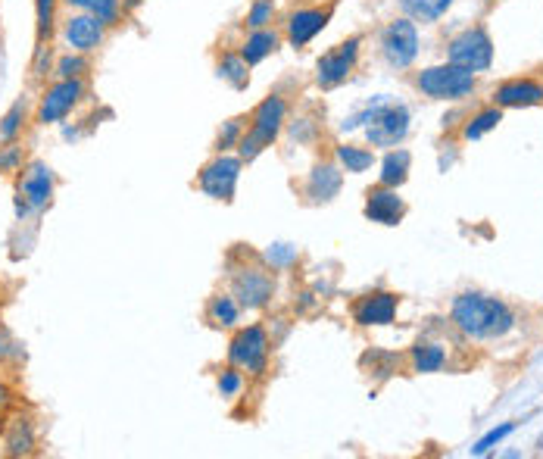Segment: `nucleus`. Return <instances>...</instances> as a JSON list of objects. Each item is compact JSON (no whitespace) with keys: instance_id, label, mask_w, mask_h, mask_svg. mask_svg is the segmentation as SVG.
Masks as SVG:
<instances>
[{"instance_id":"nucleus-1","label":"nucleus","mask_w":543,"mask_h":459,"mask_svg":"<svg viewBox=\"0 0 543 459\" xmlns=\"http://www.w3.org/2000/svg\"><path fill=\"white\" fill-rule=\"evenodd\" d=\"M450 322L462 338L469 341H500L515 328L512 306L494 294L462 291L450 306Z\"/></svg>"},{"instance_id":"nucleus-2","label":"nucleus","mask_w":543,"mask_h":459,"mask_svg":"<svg viewBox=\"0 0 543 459\" xmlns=\"http://www.w3.org/2000/svg\"><path fill=\"white\" fill-rule=\"evenodd\" d=\"M409 122H412V113L406 104H397V100H387V97H378L375 104L362 107L359 113L347 116L341 122L344 132H353V129H362L366 132V144L369 147H381V150H391L397 144L406 141L409 135Z\"/></svg>"},{"instance_id":"nucleus-3","label":"nucleus","mask_w":543,"mask_h":459,"mask_svg":"<svg viewBox=\"0 0 543 459\" xmlns=\"http://www.w3.org/2000/svg\"><path fill=\"white\" fill-rule=\"evenodd\" d=\"M247 132L238 144V157L247 163L260 160L263 153L284 135V129H288V119H291V100L284 97L281 91H272L266 94L260 104H256L250 113H247Z\"/></svg>"},{"instance_id":"nucleus-4","label":"nucleus","mask_w":543,"mask_h":459,"mask_svg":"<svg viewBox=\"0 0 543 459\" xmlns=\"http://www.w3.org/2000/svg\"><path fill=\"white\" fill-rule=\"evenodd\" d=\"M334 10H338V0H303V4H294L291 10H284L278 19V29L284 35V44L294 50H306L334 19Z\"/></svg>"},{"instance_id":"nucleus-5","label":"nucleus","mask_w":543,"mask_h":459,"mask_svg":"<svg viewBox=\"0 0 543 459\" xmlns=\"http://www.w3.org/2000/svg\"><path fill=\"white\" fill-rule=\"evenodd\" d=\"M225 363L244 369L250 378H263L272 366V335L263 322L238 325L231 331V341L225 350Z\"/></svg>"},{"instance_id":"nucleus-6","label":"nucleus","mask_w":543,"mask_h":459,"mask_svg":"<svg viewBox=\"0 0 543 459\" xmlns=\"http://www.w3.org/2000/svg\"><path fill=\"white\" fill-rule=\"evenodd\" d=\"M412 85L428 100H465L478 91V72L447 60V63L425 66L422 72H416Z\"/></svg>"},{"instance_id":"nucleus-7","label":"nucleus","mask_w":543,"mask_h":459,"mask_svg":"<svg viewBox=\"0 0 543 459\" xmlns=\"http://www.w3.org/2000/svg\"><path fill=\"white\" fill-rule=\"evenodd\" d=\"M422 54V38H419V25L409 16H397L391 22L381 25L378 32V57L384 60L387 69L406 72Z\"/></svg>"},{"instance_id":"nucleus-8","label":"nucleus","mask_w":543,"mask_h":459,"mask_svg":"<svg viewBox=\"0 0 543 459\" xmlns=\"http://www.w3.org/2000/svg\"><path fill=\"white\" fill-rule=\"evenodd\" d=\"M362 44H366V38L350 35V38L338 41L334 47H328L313 66V85L319 91H338L341 85H347L353 79V72L359 69Z\"/></svg>"},{"instance_id":"nucleus-9","label":"nucleus","mask_w":543,"mask_h":459,"mask_svg":"<svg viewBox=\"0 0 543 459\" xmlns=\"http://www.w3.org/2000/svg\"><path fill=\"white\" fill-rule=\"evenodd\" d=\"M228 291L238 297V303L250 313H263L275 300V269L266 263H244L231 269Z\"/></svg>"},{"instance_id":"nucleus-10","label":"nucleus","mask_w":543,"mask_h":459,"mask_svg":"<svg viewBox=\"0 0 543 459\" xmlns=\"http://www.w3.org/2000/svg\"><path fill=\"white\" fill-rule=\"evenodd\" d=\"M244 172V160L238 157L235 150L231 153H213V160H206L194 178V188L200 194H206L210 200L219 203H231L238 194V182Z\"/></svg>"},{"instance_id":"nucleus-11","label":"nucleus","mask_w":543,"mask_h":459,"mask_svg":"<svg viewBox=\"0 0 543 459\" xmlns=\"http://www.w3.org/2000/svg\"><path fill=\"white\" fill-rule=\"evenodd\" d=\"M88 94L85 79H57L50 82L41 97H38V107H35V122L38 125H57L66 116L75 113V107L82 104Z\"/></svg>"},{"instance_id":"nucleus-12","label":"nucleus","mask_w":543,"mask_h":459,"mask_svg":"<svg viewBox=\"0 0 543 459\" xmlns=\"http://www.w3.org/2000/svg\"><path fill=\"white\" fill-rule=\"evenodd\" d=\"M447 60L472 72H487L494 66V38L484 25H469L447 41Z\"/></svg>"},{"instance_id":"nucleus-13","label":"nucleus","mask_w":543,"mask_h":459,"mask_svg":"<svg viewBox=\"0 0 543 459\" xmlns=\"http://www.w3.org/2000/svg\"><path fill=\"white\" fill-rule=\"evenodd\" d=\"M400 294L394 291H369L359 294L350 306V316L359 328H387L397 322Z\"/></svg>"},{"instance_id":"nucleus-14","label":"nucleus","mask_w":543,"mask_h":459,"mask_svg":"<svg viewBox=\"0 0 543 459\" xmlns=\"http://www.w3.org/2000/svg\"><path fill=\"white\" fill-rule=\"evenodd\" d=\"M344 169L338 166V160H319L313 169L306 172V178L300 182V194L309 207H325L344 188Z\"/></svg>"},{"instance_id":"nucleus-15","label":"nucleus","mask_w":543,"mask_h":459,"mask_svg":"<svg viewBox=\"0 0 543 459\" xmlns=\"http://www.w3.org/2000/svg\"><path fill=\"white\" fill-rule=\"evenodd\" d=\"M107 25L97 22L91 13L82 10H69V16L60 25V38L69 50H79V54H94L107 41Z\"/></svg>"},{"instance_id":"nucleus-16","label":"nucleus","mask_w":543,"mask_h":459,"mask_svg":"<svg viewBox=\"0 0 543 459\" xmlns=\"http://www.w3.org/2000/svg\"><path fill=\"white\" fill-rule=\"evenodd\" d=\"M54 191H57V175L47 163L41 160H32L25 163V169L19 172V188L16 194L29 203L32 213H41L50 207V200H54Z\"/></svg>"},{"instance_id":"nucleus-17","label":"nucleus","mask_w":543,"mask_h":459,"mask_svg":"<svg viewBox=\"0 0 543 459\" xmlns=\"http://www.w3.org/2000/svg\"><path fill=\"white\" fill-rule=\"evenodd\" d=\"M494 104L500 110H528V107H543V82L522 75V79H506L494 88Z\"/></svg>"},{"instance_id":"nucleus-18","label":"nucleus","mask_w":543,"mask_h":459,"mask_svg":"<svg viewBox=\"0 0 543 459\" xmlns=\"http://www.w3.org/2000/svg\"><path fill=\"white\" fill-rule=\"evenodd\" d=\"M362 216L375 225H387L394 228L403 222L406 216V203L403 197L397 194V188H384V185H375L366 191V207H362Z\"/></svg>"},{"instance_id":"nucleus-19","label":"nucleus","mask_w":543,"mask_h":459,"mask_svg":"<svg viewBox=\"0 0 543 459\" xmlns=\"http://www.w3.org/2000/svg\"><path fill=\"white\" fill-rule=\"evenodd\" d=\"M281 44H284L281 29H278V25H269V29H250V32H244L235 47H238V54L256 69L260 63H266L269 57H275L278 50H281Z\"/></svg>"},{"instance_id":"nucleus-20","label":"nucleus","mask_w":543,"mask_h":459,"mask_svg":"<svg viewBox=\"0 0 543 459\" xmlns=\"http://www.w3.org/2000/svg\"><path fill=\"white\" fill-rule=\"evenodd\" d=\"M241 316H244V306L231 291H216L203 306V322L216 331H235L241 325Z\"/></svg>"},{"instance_id":"nucleus-21","label":"nucleus","mask_w":543,"mask_h":459,"mask_svg":"<svg viewBox=\"0 0 543 459\" xmlns=\"http://www.w3.org/2000/svg\"><path fill=\"white\" fill-rule=\"evenodd\" d=\"M250 72L253 66L238 54V47H222L216 54V75L231 91H244L250 85Z\"/></svg>"},{"instance_id":"nucleus-22","label":"nucleus","mask_w":543,"mask_h":459,"mask_svg":"<svg viewBox=\"0 0 543 459\" xmlns=\"http://www.w3.org/2000/svg\"><path fill=\"white\" fill-rule=\"evenodd\" d=\"M447 366V347L437 344V341H428V338H419L416 344L409 347V369L416 375H434Z\"/></svg>"},{"instance_id":"nucleus-23","label":"nucleus","mask_w":543,"mask_h":459,"mask_svg":"<svg viewBox=\"0 0 543 459\" xmlns=\"http://www.w3.org/2000/svg\"><path fill=\"white\" fill-rule=\"evenodd\" d=\"M334 160L347 175H362L375 166V147L369 144H353V141H341L334 144Z\"/></svg>"},{"instance_id":"nucleus-24","label":"nucleus","mask_w":543,"mask_h":459,"mask_svg":"<svg viewBox=\"0 0 543 459\" xmlns=\"http://www.w3.org/2000/svg\"><path fill=\"white\" fill-rule=\"evenodd\" d=\"M66 10H82V13H91L97 22H103L107 29H119L122 19L128 16L122 0H63Z\"/></svg>"},{"instance_id":"nucleus-25","label":"nucleus","mask_w":543,"mask_h":459,"mask_svg":"<svg viewBox=\"0 0 543 459\" xmlns=\"http://www.w3.org/2000/svg\"><path fill=\"white\" fill-rule=\"evenodd\" d=\"M4 444L7 453L13 456H29L38 450V435H35V425L25 419V416H13L4 428Z\"/></svg>"},{"instance_id":"nucleus-26","label":"nucleus","mask_w":543,"mask_h":459,"mask_svg":"<svg viewBox=\"0 0 543 459\" xmlns=\"http://www.w3.org/2000/svg\"><path fill=\"white\" fill-rule=\"evenodd\" d=\"M409 169H412V153L403 150V147H391V150L384 153V160H381L378 185H384V188H400V185H406Z\"/></svg>"},{"instance_id":"nucleus-27","label":"nucleus","mask_w":543,"mask_h":459,"mask_svg":"<svg viewBox=\"0 0 543 459\" xmlns=\"http://www.w3.org/2000/svg\"><path fill=\"white\" fill-rule=\"evenodd\" d=\"M397 4H400L403 16H409L416 25L419 22L422 25H434V22H441L453 10L456 0H397Z\"/></svg>"},{"instance_id":"nucleus-28","label":"nucleus","mask_w":543,"mask_h":459,"mask_svg":"<svg viewBox=\"0 0 543 459\" xmlns=\"http://www.w3.org/2000/svg\"><path fill=\"white\" fill-rule=\"evenodd\" d=\"M500 122H503V110H500L497 104L481 107L475 116L465 119V125H462V141H481L487 132H494Z\"/></svg>"},{"instance_id":"nucleus-29","label":"nucleus","mask_w":543,"mask_h":459,"mask_svg":"<svg viewBox=\"0 0 543 459\" xmlns=\"http://www.w3.org/2000/svg\"><path fill=\"white\" fill-rule=\"evenodd\" d=\"M247 378H250V375H247L244 369L231 366V363H225L222 369H216V391H219V397H222V400H238V397H244Z\"/></svg>"},{"instance_id":"nucleus-30","label":"nucleus","mask_w":543,"mask_h":459,"mask_svg":"<svg viewBox=\"0 0 543 459\" xmlns=\"http://www.w3.org/2000/svg\"><path fill=\"white\" fill-rule=\"evenodd\" d=\"M281 13H278V4L275 0H250V7L241 19V29L250 32V29H269V25H278Z\"/></svg>"},{"instance_id":"nucleus-31","label":"nucleus","mask_w":543,"mask_h":459,"mask_svg":"<svg viewBox=\"0 0 543 459\" xmlns=\"http://www.w3.org/2000/svg\"><path fill=\"white\" fill-rule=\"evenodd\" d=\"M247 119H250L247 113L225 119V122L219 125V132H216L213 150H216V153H231V150H238V144H241V138H244V132H247Z\"/></svg>"},{"instance_id":"nucleus-32","label":"nucleus","mask_w":543,"mask_h":459,"mask_svg":"<svg viewBox=\"0 0 543 459\" xmlns=\"http://www.w3.org/2000/svg\"><path fill=\"white\" fill-rule=\"evenodd\" d=\"M25 122H29V104H25V97H19L16 104L0 116V144L19 141L25 132Z\"/></svg>"},{"instance_id":"nucleus-33","label":"nucleus","mask_w":543,"mask_h":459,"mask_svg":"<svg viewBox=\"0 0 543 459\" xmlns=\"http://www.w3.org/2000/svg\"><path fill=\"white\" fill-rule=\"evenodd\" d=\"M91 72V54H79V50H66L54 63L57 79H85Z\"/></svg>"},{"instance_id":"nucleus-34","label":"nucleus","mask_w":543,"mask_h":459,"mask_svg":"<svg viewBox=\"0 0 543 459\" xmlns=\"http://www.w3.org/2000/svg\"><path fill=\"white\" fill-rule=\"evenodd\" d=\"M60 4H63V0H35V35H38V41L54 38Z\"/></svg>"},{"instance_id":"nucleus-35","label":"nucleus","mask_w":543,"mask_h":459,"mask_svg":"<svg viewBox=\"0 0 543 459\" xmlns=\"http://www.w3.org/2000/svg\"><path fill=\"white\" fill-rule=\"evenodd\" d=\"M25 169V147L19 141L0 144V175H19Z\"/></svg>"},{"instance_id":"nucleus-36","label":"nucleus","mask_w":543,"mask_h":459,"mask_svg":"<svg viewBox=\"0 0 543 459\" xmlns=\"http://www.w3.org/2000/svg\"><path fill=\"white\" fill-rule=\"evenodd\" d=\"M263 263L269 269H288L291 263H297V247H291V244H272L263 253Z\"/></svg>"},{"instance_id":"nucleus-37","label":"nucleus","mask_w":543,"mask_h":459,"mask_svg":"<svg viewBox=\"0 0 543 459\" xmlns=\"http://www.w3.org/2000/svg\"><path fill=\"white\" fill-rule=\"evenodd\" d=\"M512 431H515V422H503L500 428H490L487 431V435L472 447V453L475 456H484V453H490V450H494V447H500L509 435H512Z\"/></svg>"},{"instance_id":"nucleus-38","label":"nucleus","mask_w":543,"mask_h":459,"mask_svg":"<svg viewBox=\"0 0 543 459\" xmlns=\"http://www.w3.org/2000/svg\"><path fill=\"white\" fill-rule=\"evenodd\" d=\"M54 50L47 41L35 44V57H32V79H47V72H54Z\"/></svg>"},{"instance_id":"nucleus-39","label":"nucleus","mask_w":543,"mask_h":459,"mask_svg":"<svg viewBox=\"0 0 543 459\" xmlns=\"http://www.w3.org/2000/svg\"><path fill=\"white\" fill-rule=\"evenodd\" d=\"M13 356H19V347L13 344V338L7 335L4 328H0V363H7V360H13Z\"/></svg>"},{"instance_id":"nucleus-40","label":"nucleus","mask_w":543,"mask_h":459,"mask_svg":"<svg viewBox=\"0 0 543 459\" xmlns=\"http://www.w3.org/2000/svg\"><path fill=\"white\" fill-rule=\"evenodd\" d=\"M10 406H13V394H10L4 385H0V419L7 416V410H10Z\"/></svg>"}]
</instances>
